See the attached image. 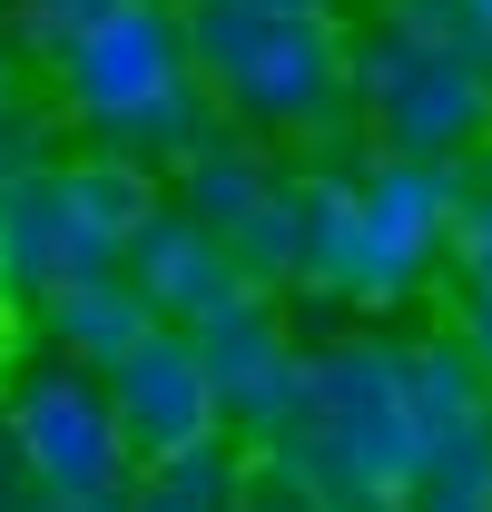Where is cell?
I'll return each instance as SVG.
<instances>
[{
  "instance_id": "cell-1",
  "label": "cell",
  "mask_w": 492,
  "mask_h": 512,
  "mask_svg": "<svg viewBox=\"0 0 492 512\" xmlns=\"http://www.w3.org/2000/svg\"><path fill=\"white\" fill-rule=\"evenodd\" d=\"M286 463L335 512H404L424 503V404L414 355L394 345H335L306 365V404L286 424Z\"/></svg>"
},
{
  "instance_id": "cell-20",
  "label": "cell",
  "mask_w": 492,
  "mask_h": 512,
  "mask_svg": "<svg viewBox=\"0 0 492 512\" xmlns=\"http://www.w3.org/2000/svg\"><path fill=\"white\" fill-rule=\"evenodd\" d=\"M0 109H10V50H0Z\"/></svg>"
},
{
  "instance_id": "cell-14",
  "label": "cell",
  "mask_w": 492,
  "mask_h": 512,
  "mask_svg": "<svg viewBox=\"0 0 492 512\" xmlns=\"http://www.w3.org/2000/svg\"><path fill=\"white\" fill-rule=\"evenodd\" d=\"M128 0H20V20H30V40H50V50H69V40H89L99 20H119Z\"/></svg>"
},
{
  "instance_id": "cell-13",
  "label": "cell",
  "mask_w": 492,
  "mask_h": 512,
  "mask_svg": "<svg viewBox=\"0 0 492 512\" xmlns=\"http://www.w3.org/2000/svg\"><path fill=\"white\" fill-rule=\"evenodd\" d=\"M128 503H138V512H237L246 503V473H237L227 444H197V453L148 463V473L128 483Z\"/></svg>"
},
{
  "instance_id": "cell-12",
  "label": "cell",
  "mask_w": 492,
  "mask_h": 512,
  "mask_svg": "<svg viewBox=\"0 0 492 512\" xmlns=\"http://www.w3.org/2000/svg\"><path fill=\"white\" fill-rule=\"evenodd\" d=\"M69 197H79V217L109 237V247H138V227L158 217V178H148V158H79V168H60Z\"/></svg>"
},
{
  "instance_id": "cell-4",
  "label": "cell",
  "mask_w": 492,
  "mask_h": 512,
  "mask_svg": "<svg viewBox=\"0 0 492 512\" xmlns=\"http://www.w3.org/2000/svg\"><path fill=\"white\" fill-rule=\"evenodd\" d=\"M10 453L40 493H128V473H138L109 375H89V365H50L10 394Z\"/></svg>"
},
{
  "instance_id": "cell-7",
  "label": "cell",
  "mask_w": 492,
  "mask_h": 512,
  "mask_svg": "<svg viewBox=\"0 0 492 512\" xmlns=\"http://www.w3.org/2000/svg\"><path fill=\"white\" fill-rule=\"evenodd\" d=\"M187 335H197L207 375H217V394H227V424L286 444V424H296V404H306V365H315V355H296V335L276 325V306H266L256 286H237L217 316H197Z\"/></svg>"
},
{
  "instance_id": "cell-11",
  "label": "cell",
  "mask_w": 492,
  "mask_h": 512,
  "mask_svg": "<svg viewBox=\"0 0 492 512\" xmlns=\"http://www.w3.org/2000/svg\"><path fill=\"white\" fill-rule=\"evenodd\" d=\"M178 178H187V207H197L207 227H227V237H237L246 217H256V207H266L276 188H286V178H276L256 148H237V138H207V148L187 158Z\"/></svg>"
},
{
  "instance_id": "cell-15",
  "label": "cell",
  "mask_w": 492,
  "mask_h": 512,
  "mask_svg": "<svg viewBox=\"0 0 492 512\" xmlns=\"http://www.w3.org/2000/svg\"><path fill=\"white\" fill-rule=\"evenodd\" d=\"M453 266H463L473 306H492V197H473V207L453 217Z\"/></svg>"
},
{
  "instance_id": "cell-17",
  "label": "cell",
  "mask_w": 492,
  "mask_h": 512,
  "mask_svg": "<svg viewBox=\"0 0 492 512\" xmlns=\"http://www.w3.org/2000/svg\"><path fill=\"white\" fill-rule=\"evenodd\" d=\"M40 512H138L128 493H40Z\"/></svg>"
},
{
  "instance_id": "cell-3",
  "label": "cell",
  "mask_w": 492,
  "mask_h": 512,
  "mask_svg": "<svg viewBox=\"0 0 492 512\" xmlns=\"http://www.w3.org/2000/svg\"><path fill=\"white\" fill-rule=\"evenodd\" d=\"M187 60L197 79L266 128H306L345 89V50L315 10H256V0H197L187 10Z\"/></svg>"
},
{
  "instance_id": "cell-18",
  "label": "cell",
  "mask_w": 492,
  "mask_h": 512,
  "mask_svg": "<svg viewBox=\"0 0 492 512\" xmlns=\"http://www.w3.org/2000/svg\"><path fill=\"white\" fill-rule=\"evenodd\" d=\"M473 355H483V375H492V306H473Z\"/></svg>"
},
{
  "instance_id": "cell-6",
  "label": "cell",
  "mask_w": 492,
  "mask_h": 512,
  "mask_svg": "<svg viewBox=\"0 0 492 512\" xmlns=\"http://www.w3.org/2000/svg\"><path fill=\"white\" fill-rule=\"evenodd\" d=\"M99 375H109V404H119L138 463H168V453H197V444L227 434V394H217V375H207V355H197L187 325L178 335L148 325L119 365H99Z\"/></svg>"
},
{
  "instance_id": "cell-19",
  "label": "cell",
  "mask_w": 492,
  "mask_h": 512,
  "mask_svg": "<svg viewBox=\"0 0 492 512\" xmlns=\"http://www.w3.org/2000/svg\"><path fill=\"white\" fill-rule=\"evenodd\" d=\"M256 10H315V20H325V10H335V0H256Z\"/></svg>"
},
{
  "instance_id": "cell-10",
  "label": "cell",
  "mask_w": 492,
  "mask_h": 512,
  "mask_svg": "<svg viewBox=\"0 0 492 512\" xmlns=\"http://www.w3.org/2000/svg\"><path fill=\"white\" fill-rule=\"evenodd\" d=\"M40 316H50V335H60L79 365H119L148 325H168L158 306H148V286H138V276H119V266L69 276V286H40Z\"/></svg>"
},
{
  "instance_id": "cell-21",
  "label": "cell",
  "mask_w": 492,
  "mask_h": 512,
  "mask_svg": "<svg viewBox=\"0 0 492 512\" xmlns=\"http://www.w3.org/2000/svg\"><path fill=\"white\" fill-rule=\"evenodd\" d=\"M0 286H10V256H0Z\"/></svg>"
},
{
  "instance_id": "cell-8",
  "label": "cell",
  "mask_w": 492,
  "mask_h": 512,
  "mask_svg": "<svg viewBox=\"0 0 492 512\" xmlns=\"http://www.w3.org/2000/svg\"><path fill=\"white\" fill-rule=\"evenodd\" d=\"M0 256H10V286H69V276H99L119 266V247L79 217L60 168H20L0 197Z\"/></svg>"
},
{
  "instance_id": "cell-5",
  "label": "cell",
  "mask_w": 492,
  "mask_h": 512,
  "mask_svg": "<svg viewBox=\"0 0 492 512\" xmlns=\"http://www.w3.org/2000/svg\"><path fill=\"white\" fill-rule=\"evenodd\" d=\"M355 89H365V109L384 119V138L414 148V158H443V148H463L483 128V60L463 40L424 30V20H404L394 40H374L365 69H355Z\"/></svg>"
},
{
  "instance_id": "cell-2",
  "label": "cell",
  "mask_w": 492,
  "mask_h": 512,
  "mask_svg": "<svg viewBox=\"0 0 492 512\" xmlns=\"http://www.w3.org/2000/svg\"><path fill=\"white\" fill-rule=\"evenodd\" d=\"M453 217H463L453 168L414 148H384L365 178H306V286L394 306L453 247Z\"/></svg>"
},
{
  "instance_id": "cell-16",
  "label": "cell",
  "mask_w": 492,
  "mask_h": 512,
  "mask_svg": "<svg viewBox=\"0 0 492 512\" xmlns=\"http://www.w3.org/2000/svg\"><path fill=\"white\" fill-rule=\"evenodd\" d=\"M237 512H335V503L315 493L296 463H276V473H256V483H246V503H237Z\"/></svg>"
},
{
  "instance_id": "cell-9",
  "label": "cell",
  "mask_w": 492,
  "mask_h": 512,
  "mask_svg": "<svg viewBox=\"0 0 492 512\" xmlns=\"http://www.w3.org/2000/svg\"><path fill=\"white\" fill-rule=\"evenodd\" d=\"M128 276L148 286V306L168 325H197V316H217L237 286H256L237 266V247H227V227H207V217H148L138 227V247H128Z\"/></svg>"
}]
</instances>
